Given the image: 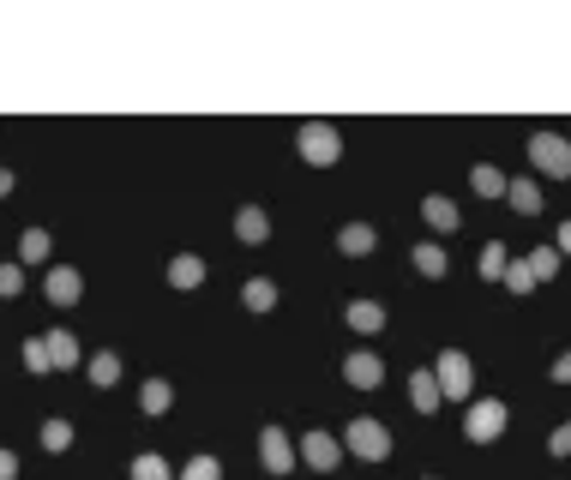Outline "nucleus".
Instances as JSON below:
<instances>
[{
  "instance_id": "obj_16",
  "label": "nucleus",
  "mask_w": 571,
  "mask_h": 480,
  "mask_svg": "<svg viewBox=\"0 0 571 480\" xmlns=\"http://www.w3.org/2000/svg\"><path fill=\"white\" fill-rule=\"evenodd\" d=\"M199 283H205V259H199V252H175L169 259V288L187 295V288H199Z\"/></svg>"
},
{
  "instance_id": "obj_15",
  "label": "nucleus",
  "mask_w": 571,
  "mask_h": 480,
  "mask_svg": "<svg viewBox=\"0 0 571 480\" xmlns=\"http://www.w3.org/2000/svg\"><path fill=\"white\" fill-rule=\"evenodd\" d=\"M409 264H415V271H421V276H427V283H439V276H445V271H451V252H445V247H439V240H421V247H415V252H409Z\"/></svg>"
},
{
  "instance_id": "obj_6",
  "label": "nucleus",
  "mask_w": 571,
  "mask_h": 480,
  "mask_svg": "<svg viewBox=\"0 0 571 480\" xmlns=\"http://www.w3.org/2000/svg\"><path fill=\"white\" fill-rule=\"evenodd\" d=\"M259 463H265V475H295L301 444H289V432H283V427H265V432H259Z\"/></svg>"
},
{
  "instance_id": "obj_18",
  "label": "nucleus",
  "mask_w": 571,
  "mask_h": 480,
  "mask_svg": "<svg viewBox=\"0 0 571 480\" xmlns=\"http://www.w3.org/2000/svg\"><path fill=\"white\" fill-rule=\"evenodd\" d=\"M505 204H511V211H518V216H542V187H535V180L530 175H518V180H511V192H505Z\"/></svg>"
},
{
  "instance_id": "obj_25",
  "label": "nucleus",
  "mask_w": 571,
  "mask_h": 480,
  "mask_svg": "<svg viewBox=\"0 0 571 480\" xmlns=\"http://www.w3.org/2000/svg\"><path fill=\"white\" fill-rule=\"evenodd\" d=\"M133 480H181V475H169V463H163L157 451H145V456H133V468H127Z\"/></svg>"
},
{
  "instance_id": "obj_34",
  "label": "nucleus",
  "mask_w": 571,
  "mask_h": 480,
  "mask_svg": "<svg viewBox=\"0 0 571 480\" xmlns=\"http://www.w3.org/2000/svg\"><path fill=\"white\" fill-rule=\"evenodd\" d=\"M554 247H559V252H566V259H571V216H566V223L554 228Z\"/></svg>"
},
{
  "instance_id": "obj_22",
  "label": "nucleus",
  "mask_w": 571,
  "mask_h": 480,
  "mask_svg": "<svg viewBox=\"0 0 571 480\" xmlns=\"http://www.w3.org/2000/svg\"><path fill=\"white\" fill-rule=\"evenodd\" d=\"M49 355H55V372H73L79 360H85V355H79V336L73 331H49Z\"/></svg>"
},
{
  "instance_id": "obj_20",
  "label": "nucleus",
  "mask_w": 571,
  "mask_h": 480,
  "mask_svg": "<svg viewBox=\"0 0 571 480\" xmlns=\"http://www.w3.org/2000/svg\"><path fill=\"white\" fill-rule=\"evenodd\" d=\"M241 307H247V312H271V307H277V283H271V276H253V283H241Z\"/></svg>"
},
{
  "instance_id": "obj_17",
  "label": "nucleus",
  "mask_w": 571,
  "mask_h": 480,
  "mask_svg": "<svg viewBox=\"0 0 571 480\" xmlns=\"http://www.w3.org/2000/svg\"><path fill=\"white\" fill-rule=\"evenodd\" d=\"M469 192H481V199H505V192H511L505 168H493V163H475V168H469Z\"/></svg>"
},
{
  "instance_id": "obj_32",
  "label": "nucleus",
  "mask_w": 571,
  "mask_h": 480,
  "mask_svg": "<svg viewBox=\"0 0 571 480\" xmlns=\"http://www.w3.org/2000/svg\"><path fill=\"white\" fill-rule=\"evenodd\" d=\"M547 456H571V420H566V427H554V432H547Z\"/></svg>"
},
{
  "instance_id": "obj_36",
  "label": "nucleus",
  "mask_w": 571,
  "mask_h": 480,
  "mask_svg": "<svg viewBox=\"0 0 571 480\" xmlns=\"http://www.w3.org/2000/svg\"><path fill=\"white\" fill-rule=\"evenodd\" d=\"M7 192H13V168H0V199H7Z\"/></svg>"
},
{
  "instance_id": "obj_5",
  "label": "nucleus",
  "mask_w": 571,
  "mask_h": 480,
  "mask_svg": "<svg viewBox=\"0 0 571 480\" xmlns=\"http://www.w3.org/2000/svg\"><path fill=\"white\" fill-rule=\"evenodd\" d=\"M530 163H535V175L571 180V139H566V132H535V139H530Z\"/></svg>"
},
{
  "instance_id": "obj_31",
  "label": "nucleus",
  "mask_w": 571,
  "mask_h": 480,
  "mask_svg": "<svg viewBox=\"0 0 571 480\" xmlns=\"http://www.w3.org/2000/svg\"><path fill=\"white\" fill-rule=\"evenodd\" d=\"M181 480H223V463L217 456H193V463L181 468Z\"/></svg>"
},
{
  "instance_id": "obj_14",
  "label": "nucleus",
  "mask_w": 571,
  "mask_h": 480,
  "mask_svg": "<svg viewBox=\"0 0 571 480\" xmlns=\"http://www.w3.org/2000/svg\"><path fill=\"white\" fill-rule=\"evenodd\" d=\"M409 403H415V415H433V408L445 403V391H439V372H409Z\"/></svg>"
},
{
  "instance_id": "obj_11",
  "label": "nucleus",
  "mask_w": 571,
  "mask_h": 480,
  "mask_svg": "<svg viewBox=\"0 0 571 480\" xmlns=\"http://www.w3.org/2000/svg\"><path fill=\"white\" fill-rule=\"evenodd\" d=\"M343 319H349L355 336H379V331H385V307H379V300H349Z\"/></svg>"
},
{
  "instance_id": "obj_21",
  "label": "nucleus",
  "mask_w": 571,
  "mask_h": 480,
  "mask_svg": "<svg viewBox=\"0 0 571 480\" xmlns=\"http://www.w3.org/2000/svg\"><path fill=\"white\" fill-rule=\"evenodd\" d=\"M139 408H145V415H169V408H175V384H169V379H145V391H139Z\"/></svg>"
},
{
  "instance_id": "obj_27",
  "label": "nucleus",
  "mask_w": 571,
  "mask_h": 480,
  "mask_svg": "<svg viewBox=\"0 0 571 480\" xmlns=\"http://www.w3.org/2000/svg\"><path fill=\"white\" fill-rule=\"evenodd\" d=\"M559 259H566L559 247H535V252H530V271H535V283H554V276H559Z\"/></svg>"
},
{
  "instance_id": "obj_13",
  "label": "nucleus",
  "mask_w": 571,
  "mask_h": 480,
  "mask_svg": "<svg viewBox=\"0 0 571 480\" xmlns=\"http://www.w3.org/2000/svg\"><path fill=\"white\" fill-rule=\"evenodd\" d=\"M373 247H379L373 223H343V228H337V252H343V259H367Z\"/></svg>"
},
{
  "instance_id": "obj_9",
  "label": "nucleus",
  "mask_w": 571,
  "mask_h": 480,
  "mask_svg": "<svg viewBox=\"0 0 571 480\" xmlns=\"http://www.w3.org/2000/svg\"><path fill=\"white\" fill-rule=\"evenodd\" d=\"M43 295H49L55 307H79V295H85V276H79L73 264H55L49 283H43Z\"/></svg>"
},
{
  "instance_id": "obj_3",
  "label": "nucleus",
  "mask_w": 571,
  "mask_h": 480,
  "mask_svg": "<svg viewBox=\"0 0 571 480\" xmlns=\"http://www.w3.org/2000/svg\"><path fill=\"white\" fill-rule=\"evenodd\" d=\"M505 427H511V408L499 403V396H475L469 415H463V432H469V444H493Z\"/></svg>"
},
{
  "instance_id": "obj_2",
  "label": "nucleus",
  "mask_w": 571,
  "mask_h": 480,
  "mask_svg": "<svg viewBox=\"0 0 571 480\" xmlns=\"http://www.w3.org/2000/svg\"><path fill=\"white\" fill-rule=\"evenodd\" d=\"M295 151H301V163H313V168H331L343 156V132L331 127V120H307L301 132H295Z\"/></svg>"
},
{
  "instance_id": "obj_35",
  "label": "nucleus",
  "mask_w": 571,
  "mask_h": 480,
  "mask_svg": "<svg viewBox=\"0 0 571 480\" xmlns=\"http://www.w3.org/2000/svg\"><path fill=\"white\" fill-rule=\"evenodd\" d=\"M0 480H19V456L13 451H0Z\"/></svg>"
},
{
  "instance_id": "obj_28",
  "label": "nucleus",
  "mask_w": 571,
  "mask_h": 480,
  "mask_svg": "<svg viewBox=\"0 0 571 480\" xmlns=\"http://www.w3.org/2000/svg\"><path fill=\"white\" fill-rule=\"evenodd\" d=\"M505 288H511V295H535V288H542V283H535V271H530V259L505 264Z\"/></svg>"
},
{
  "instance_id": "obj_30",
  "label": "nucleus",
  "mask_w": 571,
  "mask_h": 480,
  "mask_svg": "<svg viewBox=\"0 0 571 480\" xmlns=\"http://www.w3.org/2000/svg\"><path fill=\"white\" fill-rule=\"evenodd\" d=\"M13 295H25V264H0V300H13Z\"/></svg>"
},
{
  "instance_id": "obj_24",
  "label": "nucleus",
  "mask_w": 571,
  "mask_h": 480,
  "mask_svg": "<svg viewBox=\"0 0 571 480\" xmlns=\"http://www.w3.org/2000/svg\"><path fill=\"white\" fill-rule=\"evenodd\" d=\"M91 384H97V391H115V384H121V355H115V348L91 355Z\"/></svg>"
},
{
  "instance_id": "obj_19",
  "label": "nucleus",
  "mask_w": 571,
  "mask_h": 480,
  "mask_svg": "<svg viewBox=\"0 0 571 480\" xmlns=\"http://www.w3.org/2000/svg\"><path fill=\"white\" fill-rule=\"evenodd\" d=\"M49 252H55V240H49V228H25V235H19V264H49Z\"/></svg>"
},
{
  "instance_id": "obj_12",
  "label": "nucleus",
  "mask_w": 571,
  "mask_h": 480,
  "mask_svg": "<svg viewBox=\"0 0 571 480\" xmlns=\"http://www.w3.org/2000/svg\"><path fill=\"white\" fill-rule=\"evenodd\" d=\"M421 216H427V228H439V235H457L463 228V211L445 199V192H433V199H421Z\"/></svg>"
},
{
  "instance_id": "obj_4",
  "label": "nucleus",
  "mask_w": 571,
  "mask_h": 480,
  "mask_svg": "<svg viewBox=\"0 0 571 480\" xmlns=\"http://www.w3.org/2000/svg\"><path fill=\"white\" fill-rule=\"evenodd\" d=\"M433 372H439V391H445L451 403H475V367L463 348H445V355L433 360Z\"/></svg>"
},
{
  "instance_id": "obj_1",
  "label": "nucleus",
  "mask_w": 571,
  "mask_h": 480,
  "mask_svg": "<svg viewBox=\"0 0 571 480\" xmlns=\"http://www.w3.org/2000/svg\"><path fill=\"white\" fill-rule=\"evenodd\" d=\"M343 451L355 456V463H385L391 456V432H385V420H349L343 427Z\"/></svg>"
},
{
  "instance_id": "obj_33",
  "label": "nucleus",
  "mask_w": 571,
  "mask_h": 480,
  "mask_svg": "<svg viewBox=\"0 0 571 480\" xmlns=\"http://www.w3.org/2000/svg\"><path fill=\"white\" fill-rule=\"evenodd\" d=\"M547 379H554V384H571V348H566V355H554V367H547Z\"/></svg>"
},
{
  "instance_id": "obj_37",
  "label": "nucleus",
  "mask_w": 571,
  "mask_h": 480,
  "mask_svg": "<svg viewBox=\"0 0 571 480\" xmlns=\"http://www.w3.org/2000/svg\"><path fill=\"white\" fill-rule=\"evenodd\" d=\"M427 480H433V475H427Z\"/></svg>"
},
{
  "instance_id": "obj_29",
  "label": "nucleus",
  "mask_w": 571,
  "mask_h": 480,
  "mask_svg": "<svg viewBox=\"0 0 571 480\" xmlns=\"http://www.w3.org/2000/svg\"><path fill=\"white\" fill-rule=\"evenodd\" d=\"M25 367H31V372H55L49 336H25Z\"/></svg>"
},
{
  "instance_id": "obj_26",
  "label": "nucleus",
  "mask_w": 571,
  "mask_h": 480,
  "mask_svg": "<svg viewBox=\"0 0 571 480\" xmlns=\"http://www.w3.org/2000/svg\"><path fill=\"white\" fill-rule=\"evenodd\" d=\"M67 444H73V420L49 415V420H43V451H55V456H61Z\"/></svg>"
},
{
  "instance_id": "obj_10",
  "label": "nucleus",
  "mask_w": 571,
  "mask_h": 480,
  "mask_svg": "<svg viewBox=\"0 0 571 480\" xmlns=\"http://www.w3.org/2000/svg\"><path fill=\"white\" fill-rule=\"evenodd\" d=\"M235 240H241V247H265V240H271L265 204H241V211H235Z\"/></svg>"
},
{
  "instance_id": "obj_8",
  "label": "nucleus",
  "mask_w": 571,
  "mask_h": 480,
  "mask_svg": "<svg viewBox=\"0 0 571 480\" xmlns=\"http://www.w3.org/2000/svg\"><path fill=\"white\" fill-rule=\"evenodd\" d=\"M343 384H355V391H379V384H385V360H379L373 348L343 355Z\"/></svg>"
},
{
  "instance_id": "obj_23",
  "label": "nucleus",
  "mask_w": 571,
  "mask_h": 480,
  "mask_svg": "<svg viewBox=\"0 0 571 480\" xmlns=\"http://www.w3.org/2000/svg\"><path fill=\"white\" fill-rule=\"evenodd\" d=\"M505 264H511L505 240H487V247H481V259H475V271H481L487 283H505Z\"/></svg>"
},
{
  "instance_id": "obj_7",
  "label": "nucleus",
  "mask_w": 571,
  "mask_h": 480,
  "mask_svg": "<svg viewBox=\"0 0 571 480\" xmlns=\"http://www.w3.org/2000/svg\"><path fill=\"white\" fill-rule=\"evenodd\" d=\"M343 456H349V451H343L337 432H319V427H313V432H301V463L313 468V475H331V468H337Z\"/></svg>"
}]
</instances>
